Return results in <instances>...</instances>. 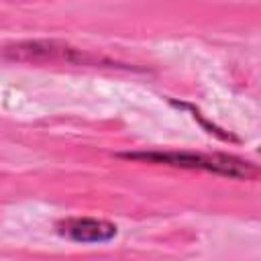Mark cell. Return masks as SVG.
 <instances>
[{
  "instance_id": "obj_1",
  "label": "cell",
  "mask_w": 261,
  "mask_h": 261,
  "mask_svg": "<svg viewBox=\"0 0 261 261\" xmlns=\"http://www.w3.org/2000/svg\"><path fill=\"white\" fill-rule=\"evenodd\" d=\"M133 159H149V161H159V163H169L177 167H192V169H206L214 173H222L228 177H251L255 175V167L249 165L247 161L226 157V155H194V153H133L126 155Z\"/></svg>"
},
{
  "instance_id": "obj_2",
  "label": "cell",
  "mask_w": 261,
  "mask_h": 261,
  "mask_svg": "<svg viewBox=\"0 0 261 261\" xmlns=\"http://www.w3.org/2000/svg\"><path fill=\"white\" fill-rule=\"evenodd\" d=\"M8 57L12 59H51V61H67V63H92L94 59L88 57V55H82L77 53L75 49L71 47H57L53 43H20V45H14L8 49Z\"/></svg>"
},
{
  "instance_id": "obj_3",
  "label": "cell",
  "mask_w": 261,
  "mask_h": 261,
  "mask_svg": "<svg viewBox=\"0 0 261 261\" xmlns=\"http://www.w3.org/2000/svg\"><path fill=\"white\" fill-rule=\"evenodd\" d=\"M59 232L77 243H106L116 234V226L98 218H69L57 224Z\"/></svg>"
}]
</instances>
